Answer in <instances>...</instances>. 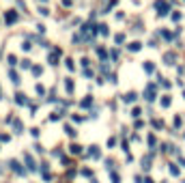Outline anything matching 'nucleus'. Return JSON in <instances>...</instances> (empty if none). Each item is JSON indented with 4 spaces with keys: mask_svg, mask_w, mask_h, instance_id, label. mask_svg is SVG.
<instances>
[{
    "mask_svg": "<svg viewBox=\"0 0 185 183\" xmlns=\"http://www.w3.org/2000/svg\"><path fill=\"white\" fill-rule=\"evenodd\" d=\"M155 9L159 11V15H166V13H168V2H161V0H157V2H155Z\"/></svg>",
    "mask_w": 185,
    "mask_h": 183,
    "instance_id": "f257e3e1",
    "label": "nucleus"
},
{
    "mask_svg": "<svg viewBox=\"0 0 185 183\" xmlns=\"http://www.w3.org/2000/svg\"><path fill=\"white\" fill-rule=\"evenodd\" d=\"M5 19H7V22H9V24H13V22H15V19H17V13H15V11H9V13H7V15H5Z\"/></svg>",
    "mask_w": 185,
    "mask_h": 183,
    "instance_id": "f03ea898",
    "label": "nucleus"
},
{
    "mask_svg": "<svg viewBox=\"0 0 185 183\" xmlns=\"http://www.w3.org/2000/svg\"><path fill=\"white\" fill-rule=\"evenodd\" d=\"M123 99H125V101H129V103H131V101H133V99H136V93H127V95H125V97H123Z\"/></svg>",
    "mask_w": 185,
    "mask_h": 183,
    "instance_id": "7ed1b4c3",
    "label": "nucleus"
},
{
    "mask_svg": "<svg viewBox=\"0 0 185 183\" xmlns=\"http://www.w3.org/2000/svg\"><path fill=\"white\" fill-rule=\"evenodd\" d=\"M58 56H60V52H52V56H50V60L56 65V60H58Z\"/></svg>",
    "mask_w": 185,
    "mask_h": 183,
    "instance_id": "20e7f679",
    "label": "nucleus"
},
{
    "mask_svg": "<svg viewBox=\"0 0 185 183\" xmlns=\"http://www.w3.org/2000/svg\"><path fill=\"white\" fill-rule=\"evenodd\" d=\"M129 50H131V52H136V50H140V43H131V45H129Z\"/></svg>",
    "mask_w": 185,
    "mask_h": 183,
    "instance_id": "39448f33",
    "label": "nucleus"
},
{
    "mask_svg": "<svg viewBox=\"0 0 185 183\" xmlns=\"http://www.w3.org/2000/svg\"><path fill=\"white\" fill-rule=\"evenodd\" d=\"M17 103H26V97L24 95H17Z\"/></svg>",
    "mask_w": 185,
    "mask_h": 183,
    "instance_id": "423d86ee",
    "label": "nucleus"
}]
</instances>
